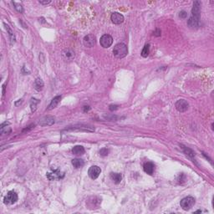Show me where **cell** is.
Here are the masks:
<instances>
[{
  "mask_svg": "<svg viewBox=\"0 0 214 214\" xmlns=\"http://www.w3.org/2000/svg\"><path fill=\"white\" fill-rule=\"evenodd\" d=\"M64 173L61 172L59 170H54L51 172H48L47 173V177L50 180V181H55V180H60L64 178Z\"/></svg>",
  "mask_w": 214,
  "mask_h": 214,
  "instance_id": "4",
  "label": "cell"
},
{
  "mask_svg": "<svg viewBox=\"0 0 214 214\" xmlns=\"http://www.w3.org/2000/svg\"><path fill=\"white\" fill-rule=\"evenodd\" d=\"M17 201H18V195L13 191L8 192L6 197H4V203L5 204H13Z\"/></svg>",
  "mask_w": 214,
  "mask_h": 214,
  "instance_id": "6",
  "label": "cell"
},
{
  "mask_svg": "<svg viewBox=\"0 0 214 214\" xmlns=\"http://www.w3.org/2000/svg\"><path fill=\"white\" fill-rule=\"evenodd\" d=\"M108 154H109V150L107 148H102L100 151V155L101 157H106Z\"/></svg>",
  "mask_w": 214,
  "mask_h": 214,
  "instance_id": "26",
  "label": "cell"
},
{
  "mask_svg": "<svg viewBox=\"0 0 214 214\" xmlns=\"http://www.w3.org/2000/svg\"><path fill=\"white\" fill-rule=\"evenodd\" d=\"M110 19H111L112 23H114L115 24H122L124 22V19H124V16L121 13H117V12L112 13Z\"/></svg>",
  "mask_w": 214,
  "mask_h": 214,
  "instance_id": "12",
  "label": "cell"
},
{
  "mask_svg": "<svg viewBox=\"0 0 214 214\" xmlns=\"http://www.w3.org/2000/svg\"><path fill=\"white\" fill-rule=\"evenodd\" d=\"M39 103V101L37 99L32 98L31 101H30V108H31L32 112H34L37 109V105Z\"/></svg>",
  "mask_w": 214,
  "mask_h": 214,
  "instance_id": "22",
  "label": "cell"
},
{
  "mask_svg": "<svg viewBox=\"0 0 214 214\" xmlns=\"http://www.w3.org/2000/svg\"><path fill=\"white\" fill-rule=\"evenodd\" d=\"M68 130H80V131H94V129L92 126H85V125H77L73 126L72 128H69Z\"/></svg>",
  "mask_w": 214,
  "mask_h": 214,
  "instance_id": "15",
  "label": "cell"
},
{
  "mask_svg": "<svg viewBox=\"0 0 214 214\" xmlns=\"http://www.w3.org/2000/svg\"><path fill=\"white\" fill-rule=\"evenodd\" d=\"M113 54L118 59L125 58L128 54V48L125 44L119 43L115 45L113 49Z\"/></svg>",
  "mask_w": 214,
  "mask_h": 214,
  "instance_id": "1",
  "label": "cell"
},
{
  "mask_svg": "<svg viewBox=\"0 0 214 214\" xmlns=\"http://www.w3.org/2000/svg\"><path fill=\"white\" fill-rule=\"evenodd\" d=\"M194 204H195V198L192 197H187L183 198V200L181 201V202H180L181 207L185 211L189 210Z\"/></svg>",
  "mask_w": 214,
  "mask_h": 214,
  "instance_id": "2",
  "label": "cell"
},
{
  "mask_svg": "<svg viewBox=\"0 0 214 214\" xmlns=\"http://www.w3.org/2000/svg\"><path fill=\"white\" fill-rule=\"evenodd\" d=\"M72 165L76 168H81V167L84 166V165H85V162L82 159L76 158V159H73L72 160Z\"/></svg>",
  "mask_w": 214,
  "mask_h": 214,
  "instance_id": "21",
  "label": "cell"
},
{
  "mask_svg": "<svg viewBox=\"0 0 214 214\" xmlns=\"http://www.w3.org/2000/svg\"><path fill=\"white\" fill-rule=\"evenodd\" d=\"M62 57L65 61H71L75 59V52L70 49H65L62 52Z\"/></svg>",
  "mask_w": 214,
  "mask_h": 214,
  "instance_id": "11",
  "label": "cell"
},
{
  "mask_svg": "<svg viewBox=\"0 0 214 214\" xmlns=\"http://www.w3.org/2000/svg\"><path fill=\"white\" fill-rule=\"evenodd\" d=\"M201 3L199 1H195L193 3V7L192 9V16L197 19H200V13H201Z\"/></svg>",
  "mask_w": 214,
  "mask_h": 214,
  "instance_id": "9",
  "label": "cell"
},
{
  "mask_svg": "<svg viewBox=\"0 0 214 214\" xmlns=\"http://www.w3.org/2000/svg\"><path fill=\"white\" fill-rule=\"evenodd\" d=\"M154 34H155L156 36H160V35H161V30H160L159 29H157V30L155 31Z\"/></svg>",
  "mask_w": 214,
  "mask_h": 214,
  "instance_id": "29",
  "label": "cell"
},
{
  "mask_svg": "<svg viewBox=\"0 0 214 214\" xmlns=\"http://www.w3.org/2000/svg\"><path fill=\"white\" fill-rule=\"evenodd\" d=\"M90 110V106H84V111H85V112H86V111H89Z\"/></svg>",
  "mask_w": 214,
  "mask_h": 214,
  "instance_id": "31",
  "label": "cell"
},
{
  "mask_svg": "<svg viewBox=\"0 0 214 214\" xmlns=\"http://www.w3.org/2000/svg\"><path fill=\"white\" fill-rule=\"evenodd\" d=\"M85 148L82 145H76L74 146V148L72 149V152L73 154H75L76 156H81L85 153Z\"/></svg>",
  "mask_w": 214,
  "mask_h": 214,
  "instance_id": "18",
  "label": "cell"
},
{
  "mask_svg": "<svg viewBox=\"0 0 214 214\" xmlns=\"http://www.w3.org/2000/svg\"><path fill=\"white\" fill-rule=\"evenodd\" d=\"M182 146H183L184 152L186 153V155H187L190 157H195V152L192 151V149H190L188 147H186V146H183V145H182Z\"/></svg>",
  "mask_w": 214,
  "mask_h": 214,
  "instance_id": "24",
  "label": "cell"
},
{
  "mask_svg": "<svg viewBox=\"0 0 214 214\" xmlns=\"http://www.w3.org/2000/svg\"><path fill=\"white\" fill-rule=\"evenodd\" d=\"M175 106L179 112H185L188 110L189 105L185 100H179V101H176Z\"/></svg>",
  "mask_w": 214,
  "mask_h": 214,
  "instance_id": "10",
  "label": "cell"
},
{
  "mask_svg": "<svg viewBox=\"0 0 214 214\" xmlns=\"http://www.w3.org/2000/svg\"><path fill=\"white\" fill-rule=\"evenodd\" d=\"M100 42H101V45L103 48L107 49V48L110 47L111 44H113V38L109 34H104L103 36H101Z\"/></svg>",
  "mask_w": 214,
  "mask_h": 214,
  "instance_id": "5",
  "label": "cell"
},
{
  "mask_svg": "<svg viewBox=\"0 0 214 214\" xmlns=\"http://www.w3.org/2000/svg\"><path fill=\"white\" fill-rule=\"evenodd\" d=\"M149 53H150V45L149 44H145L143 48V50L141 51V56L146 58V57L149 55Z\"/></svg>",
  "mask_w": 214,
  "mask_h": 214,
  "instance_id": "23",
  "label": "cell"
},
{
  "mask_svg": "<svg viewBox=\"0 0 214 214\" xmlns=\"http://www.w3.org/2000/svg\"><path fill=\"white\" fill-rule=\"evenodd\" d=\"M13 4L14 8H15V9L19 12V13H22L23 12V7L22 5L20 4V3H15V2H13Z\"/></svg>",
  "mask_w": 214,
  "mask_h": 214,
  "instance_id": "25",
  "label": "cell"
},
{
  "mask_svg": "<svg viewBox=\"0 0 214 214\" xmlns=\"http://www.w3.org/2000/svg\"><path fill=\"white\" fill-rule=\"evenodd\" d=\"M101 172V169L98 166H92L88 171V175L91 179H96L98 178V176H100Z\"/></svg>",
  "mask_w": 214,
  "mask_h": 214,
  "instance_id": "8",
  "label": "cell"
},
{
  "mask_svg": "<svg viewBox=\"0 0 214 214\" xmlns=\"http://www.w3.org/2000/svg\"><path fill=\"white\" fill-rule=\"evenodd\" d=\"M187 25L191 29H197L200 26V19L191 16L187 20Z\"/></svg>",
  "mask_w": 214,
  "mask_h": 214,
  "instance_id": "13",
  "label": "cell"
},
{
  "mask_svg": "<svg viewBox=\"0 0 214 214\" xmlns=\"http://www.w3.org/2000/svg\"><path fill=\"white\" fill-rule=\"evenodd\" d=\"M179 16H180V18H182V19H186V18L187 17V13L185 12V11H181V12L179 13Z\"/></svg>",
  "mask_w": 214,
  "mask_h": 214,
  "instance_id": "27",
  "label": "cell"
},
{
  "mask_svg": "<svg viewBox=\"0 0 214 214\" xmlns=\"http://www.w3.org/2000/svg\"><path fill=\"white\" fill-rule=\"evenodd\" d=\"M34 89H35L37 91L42 90V89L44 87V82H43V80H42L41 79H39V78H37V79L35 80L34 83Z\"/></svg>",
  "mask_w": 214,
  "mask_h": 214,
  "instance_id": "19",
  "label": "cell"
},
{
  "mask_svg": "<svg viewBox=\"0 0 214 214\" xmlns=\"http://www.w3.org/2000/svg\"><path fill=\"white\" fill-rule=\"evenodd\" d=\"M110 178H111V180L115 184H119L121 182V180H122V176H121V174H120V173H114V172H111L110 173Z\"/></svg>",
  "mask_w": 214,
  "mask_h": 214,
  "instance_id": "20",
  "label": "cell"
},
{
  "mask_svg": "<svg viewBox=\"0 0 214 214\" xmlns=\"http://www.w3.org/2000/svg\"><path fill=\"white\" fill-rule=\"evenodd\" d=\"M55 122V119L54 116L51 115H47L43 117L41 120L38 121V125L40 126H50L54 125Z\"/></svg>",
  "mask_w": 214,
  "mask_h": 214,
  "instance_id": "7",
  "label": "cell"
},
{
  "mask_svg": "<svg viewBox=\"0 0 214 214\" xmlns=\"http://www.w3.org/2000/svg\"><path fill=\"white\" fill-rule=\"evenodd\" d=\"M195 213H202V211H201V210H197V211H196Z\"/></svg>",
  "mask_w": 214,
  "mask_h": 214,
  "instance_id": "33",
  "label": "cell"
},
{
  "mask_svg": "<svg viewBox=\"0 0 214 214\" xmlns=\"http://www.w3.org/2000/svg\"><path fill=\"white\" fill-rule=\"evenodd\" d=\"M3 25L5 26V29H6L7 30V33L8 34V36H9V38H10V42H11V44H14V42H15V35H14V34H13V31L11 29V28L9 27V26L6 24L5 23L3 24Z\"/></svg>",
  "mask_w": 214,
  "mask_h": 214,
  "instance_id": "17",
  "label": "cell"
},
{
  "mask_svg": "<svg viewBox=\"0 0 214 214\" xmlns=\"http://www.w3.org/2000/svg\"><path fill=\"white\" fill-rule=\"evenodd\" d=\"M39 3H41V4H48V3H50V0H48V1H40L39 0Z\"/></svg>",
  "mask_w": 214,
  "mask_h": 214,
  "instance_id": "30",
  "label": "cell"
},
{
  "mask_svg": "<svg viewBox=\"0 0 214 214\" xmlns=\"http://www.w3.org/2000/svg\"><path fill=\"white\" fill-rule=\"evenodd\" d=\"M144 171L145 173L149 174V175H152L153 172H154V170H155V166L152 162H146V163L144 164Z\"/></svg>",
  "mask_w": 214,
  "mask_h": 214,
  "instance_id": "14",
  "label": "cell"
},
{
  "mask_svg": "<svg viewBox=\"0 0 214 214\" xmlns=\"http://www.w3.org/2000/svg\"><path fill=\"white\" fill-rule=\"evenodd\" d=\"M83 43L84 45L87 48H92L95 45L96 43V38L94 34H87L85 36V38L83 39Z\"/></svg>",
  "mask_w": 214,
  "mask_h": 214,
  "instance_id": "3",
  "label": "cell"
},
{
  "mask_svg": "<svg viewBox=\"0 0 214 214\" xmlns=\"http://www.w3.org/2000/svg\"><path fill=\"white\" fill-rule=\"evenodd\" d=\"M61 101V96L60 95H57L55 96L52 101H51L50 106L48 107V110H53L55 108H56L57 106L59 105V103Z\"/></svg>",
  "mask_w": 214,
  "mask_h": 214,
  "instance_id": "16",
  "label": "cell"
},
{
  "mask_svg": "<svg viewBox=\"0 0 214 214\" xmlns=\"http://www.w3.org/2000/svg\"><path fill=\"white\" fill-rule=\"evenodd\" d=\"M5 94V85H3V96Z\"/></svg>",
  "mask_w": 214,
  "mask_h": 214,
  "instance_id": "32",
  "label": "cell"
},
{
  "mask_svg": "<svg viewBox=\"0 0 214 214\" xmlns=\"http://www.w3.org/2000/svg\"><path fill=\"white\" fill-rule=\"evenodd\" d=\"M118 109V106H115V105H111V106H110V110H111V111H113V110H116Z\"/></svg>",
  "mask_w": 214,
  "mask_h": 214,
  "instance_id": "28",
  "label": "cell"
}]
</instances>
